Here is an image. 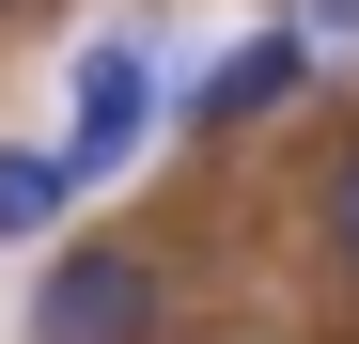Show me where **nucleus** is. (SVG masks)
I'll use <instances>...</instances> for the list:
<instances>
[{
	"label": "nucleus",
	"mask_w": 359,
	"mask_h": 344,
	"mask_svg": "<svg viewBox=\"0 0 359 344\" xmlns=\"http://www.w3.org/2000/svg\"><path fill=\"white\" fill-rule=\"evenodd\" d=\"M328 266H344V282H359V141H344V157H328Z\"/></svg>",
	"instance_id": "5"
},
{
	"label": "nucleus",
	"mask_w": 359,
	"mask_h": 344,
	"mask_svg": "<svg viewBox=\"0 0 359 344\" xmlns=\"http://www.w3.org/2000/svg\"><path fill=\"white\" fill-rule=\"evenodd\" d=\"M32 344H156V251L79 235L63 266L32 282Z\"/></svg>",
	"instance_id": "1"
},
{
	"label": "nucleus",
	"mask_w": 359,
	"mask_h": 344,
	"mask_svg": "<svg viewBox=\"0 0 359 344\" xmlns=\"http://www.w3.org/2000/svg\"><path fill=\"white\" fill-rule=\"evenodd\" d=\"M297 79H313V32H250L219 79H188V126H250V110H281Z\"/></svg>",
	"instance_id": "3"
},
{
	"label": "nucleus",
	"mask_w": 359,
	"mask_h": 344,
	"mask_svg": "<svg viewBox=\"0 0 359 344\" xmlns=\"http://www.w3.org/2000/svg\"><path fill=\"white\" fill-rule=\"evenodd\" d=\"M63 204H79V172H63V157L0 141V251H16V235H63Z\"/></svg>",
	"instance_id": "4"
},
{
	"label": "nucleus",
	"mask_w": 359,
	"mask_h": 344,
	"mask_svg": "<svg viewBox=\"0 0 359 344\" xmlns=\"http://www.w3.org/2000/svg\"><path fill=\"white\" fill-rule=\"evenodd\" d=\"M313 47H359V0H313V16H297Z\"/></svg>",
	"instance_id": "6"
},
{
	"label": "nucleus",
	"mask_w": 359,
	"mask_h": 344,
	"mask_svg": "<svg viewBox=\"0 0 359 344\" xmlns=\"http://www.w3.org/2000/svg\"><path fill=\"white\" fill-rule=\"evenodd\" d=\"M0 16H32V0H0Z\"/></svg>",
	"instance_id": "7"
},
{
	"label": "nucleus",
	"mask_w": 359,
	"mask_h": 344,
	"mask_svg": "<svg viewBox=\"0 0 359 344\" xmlns=\"http://www.w3.org/2000/svg\"><path fill=\"white\" fill-rule=\"evenodd\" d=\"M156 110H172L156 47H141V32H126V47H94V63H79V141H63V172H79V188H109V172L156 141Z\"/></svg>",
	"instance_id": "2"
}]
</instances>
